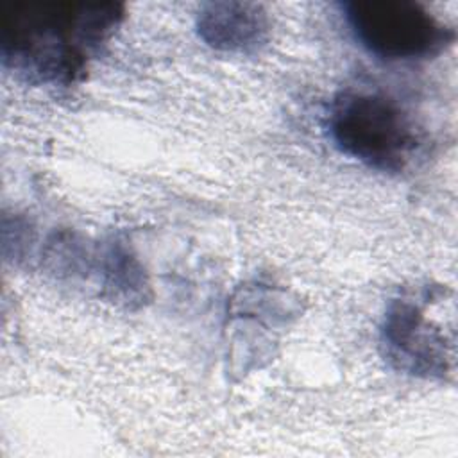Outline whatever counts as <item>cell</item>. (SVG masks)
I'll use <instances>...</instances> for the list:
<instances>
[{
    "instance_id": "obj_6",
    "label": "cell",
    "mask_w": 458,
    "mask_h": 458,
    "mask_svg": "<svg viewBox=\"0 0 458 458\" xmlns=\"http://www.w3.org/2000/svg\"><path fill=\"white\" fill-rule=\"evenodd\" d=\"M102 286L123 306H140L148 299V283L138 258L123 243L113 242L102 254Z\"/></svg>"
},
{
    "instance_id": "obj_3",
    "label": "cell",
    "mask_w": 458,
    "mask_h": 458,
    "mask_svg": "<svg viewBox=\"0 0 458 458\" xmlns=\"http://www.w3.org/2000/svg\"><path fill=\"white\" fill-rule=\"evenodd\" d=\"M445 290L417 286L386 302L379 347L386 363L411 377L445 381L454 367V329L444 326Z\"/></svg>"
},
{
    "instance_id": "obj_4",
    "label": "cell",
    "mask_w": 458,
    "mask_h": 458,
    "mask_svg": "<svg viewBox=\"0 0 458 458\" xmlns=\"http://www.w3.org/2000/svg\"><path fill=\"white\" fill-rule=\"evenodd\" d=\"M344 18L356 41L383 61H426L454 45L456 30L410 0H349Z\"/></svg>"
},
{
    "instance_id": "obj_1",
    "label": "cell",
    "mask_w": 458,
    "mask_h": 458,
    "mask_svg": "<svg viewBox=\"0 0 458 458\" xmlns=\"http://www.w3.org/2000/svg\"><path fill=\"white\" fill-rule=\"evenodd\" d=\"M123 18L125 5L118 2L5 0L2 64L29 84L68 88L86 77Z\"/></svg>"
},
{
    "instance_id": "obj_2",
    "label": "cell",
    "mask_w": 458,
    "mask_h": 458,
    "mask_svg": "<svg viewBox=\"0 0 458 458\" xmlns=\"http://www.w3.org/2000/svg\"><path fill=\"white\" fill-rule=\"evenodd\" d=\"M327 129L345 156L385 174L408 170L428 145V132L395 97L376 88H347L327 111Z\"/></svg>"
},
{
    "instance_id": "obj_5",
    "label": "cell",
    "mask_w": 458,
    "mask_h": 458,
    "mask_svg": "<svg viewBox=\"0 0 458 458\" xmlns=\"http://www.w3.org/2000/svg\"><path fill=\"white\" fill-rule=\"evenodd\" d=\"M197 32L215 50L250 54L270 36L267 11L254 2H206L197 13Z\"/></svg>"
}]
</instances>
